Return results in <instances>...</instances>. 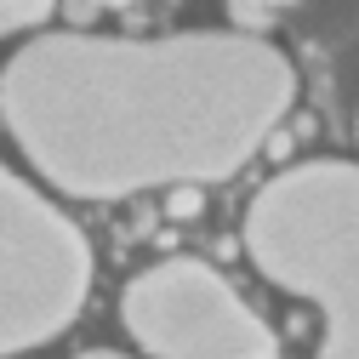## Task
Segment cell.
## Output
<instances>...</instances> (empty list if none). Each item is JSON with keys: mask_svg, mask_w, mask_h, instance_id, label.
<instances>
[{"mask_svg": "<svg viewBox=\"0 0 359 359\" xmlns=\"http://www.w3.org/2000/svg\"><path fill=\"white\" fill-rule=\"evenodd\" d=\"M297 97L257 34H40L0 74V120L52 189L126 200L234 177Z\"/></svg>", "mask_w": 359, "mask_h": 359, "instance_id": "1", "label": "cell"}, {"mask_svg": "<svg viewBox=\"0 0 359 359\" xmlns=\"http://www.w3.org/2000/svg\"><path fill=\"white\" fill-rule=\"evenodd\" d=\"M359 177L348 160H308L268 183L245 211V251L274 285L325 313L320 359H359V280H353Z\"/></svg>", "mask_w": 359, "mask_h": 359, "instance_id": "2", "label": "cell"}, {"mask_svg": "<svg viewBox=\"0 0 359 359\" xmlns=\"http://www.w3.org/2000/svg\"><path fill=\"white\" fill-rule=\"evenodd\" d=\"M86 291H92L86 234L0 165V359L63 337Z\"/></svg>", "mask_w": 359, "mask_h": 359, "instance_id": "3", "label": "cell"}, {"mask_svg": "<svg viewBox=\"0 0 359 359\" xmlns=\"http://www.w3.org/2000/svg\"><path fill=\"white\" fill-rule=\"evenodd\" d=\"M120 320L154 359H280V342L245 297L194 257L143 268L120 297Z\"/></svg>", "mask_w": 359, "mask_h": 359, "instance_id": "4", "label": "cell"}, {"mask_svg": "<svg viewBox=\"0 0 359 359\" xmlns=\"http://www.w3.org/2000/svg\"><path fill=\"white\" fill-rule=\"evenodd\" d=\"M57 0H0V40L18 34V29H34V23H46L52 18Z\"/></svg>", "mask_w": 359, "mask_h": 359, "instance_id": "5", "label": "cell"}, {"mask_svg": "<svg viewBox=\"0 0 359 359\" xmlns=\"http://www.w3.org/2000/svg\"><path fill=\"white\" fill-rule=\"evenodd\" d=\"M240 12H268V6H297V0H234Z\"/></svg>", "mask_w": 359, "mask_h": 359, "instance_id": "6", "label": "cell"}, {"mask_svg": "<svg viewBox=\"0 0 359 359\" xmlns=\"http://www.w3.org/2000/svg\"><path fill=\"white\" fill-rule=\"evenodd\" d=\"M80 359H126V353H109V348H97V353H80Z\"/></svg>", "mask_w": 359, "mask_h": 359, "instance_id": "7", "label": "cell"}, {"mask_svg": "<svg viewBox=\"0 0 359 359\" xmlns=\"http://www.w3.org/2000/svg\"><path fill=\"white\" fill-rule=\"evenodd\" d=\"M92 6H131V0H92Z\"/></svg>", "mask_w": 359, "mask_h": 359, "instance_id": "8", "label": "cell"}]
</instances>
